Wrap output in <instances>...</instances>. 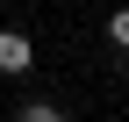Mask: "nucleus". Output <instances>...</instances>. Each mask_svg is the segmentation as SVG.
<instances>
[{
  "mask_svg": "<svg viewBox=\"0 0 129 122\" xmlns=\"http://www.w3.org/2000/svg\"><path fill=\"white\" fill-rule=\"evenodd\" d=\"M108 43H115V50H129V7L108 14Z\"/></svg>",
  "mask_w": 129,
  "mask_h": 122,
  "instance_id": "obj_3",
  "label": "nucleus"
},
{
  "mask_svg": "<svg viewBox=\"0 0 129 122\" xmlns=\"http://www.w3.org/2000/svg\"><path fill=\"white\" fill-rule=\"evenodd\" d=\"M14 122H64V108H50V101H22Z\"/></svg>",
  "mask_w": 129,
  "mask_h": 122,
  "instance_id": "obj_2",
  "label": "nucleus"
},
{
  "mask_svg": "<svg viewBox=\"0 0 129 122\" xmlns=\"http://www.w3.org/2000/svg\"><path fill=\"white\" fill-rule=\"evenodd\" d=\"M29 65H36V43H29L22 29H0V72H7V79H22Z\"/></svg>",
  "mask_w": 129,
  "mask_h": 122,
  "instance_id": "obj_1",
  "label": "nucleus"
}]
</instances>
